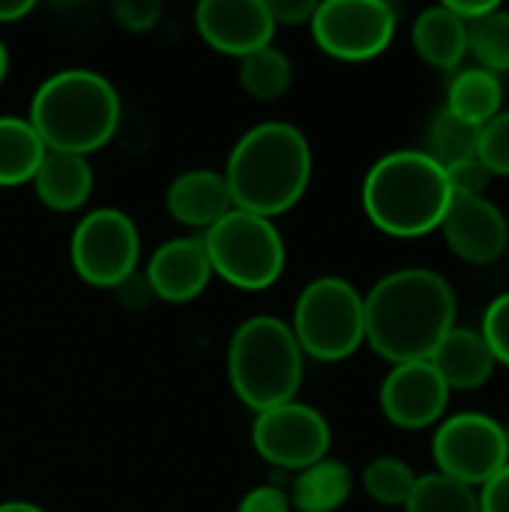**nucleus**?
<instances>
[{
  "label": "nucleus",
  "mask_w": 509,
  "mask_h": 512,
  "mask_svg": "<svg viewBox=\"0 0 509 512\" xmlns=\"http://www.w3.org/2000/svg\"><path fill=\"white\" fill-rule=\"evenodd\" d=\"M366 342L390 366L429 360L456 327L453 285L426 267L387 273L363 297Z\"/></svg>",
  "instance_id": "obj_1"
},
{
  "label": "nucleus",
  "mask_w": 509,
  "mask_h": 512,
  "mask_svg": "<svg viewBox=\"0 0 509 512\" xmlns=\"http://www.w3.org/2000/svg\"><path fill=\"white\" fill-rule=\"evenodd\" d=\"M222 177L237 210L273 219L306 195L312 180V147L297 126L267 120L243 132Z\"/></svg>",
  "instance_id": "obj_2"
},
{
  "label": "nucleus",
  "mask_w": 509,
  "mask_h": 512,
  "mask_svg": "<svg viewBox=\"0 0 509 512\" xmlns=\"http://www.w3.org/2000/svg\"><path fill=\"white\" fill-rule=\"evenodd\" d=\"M120 93L93 69H60L39 84L30 102V126L45 150L90 156L120 126Z\"/></svg>",
  "instance_id": "obj_3"
},
{
  "label": "nucleus",
  "mask_w": 509,
  "mask_h": 512,
  "mask_svg": "<svg viewBox=\"0 0 509 512\" xmlns=\"http://www.w3.org/2000/svg\"><path fill=\"white\" fill-rule=\"evenodd\" d=\"M453 192L447 171L426 150H396L381 156L363 180V210L390 237H423L441 228Z\"/></svg>",
  "instance_id": "obj_4"
},
{
  "label": "nucleus",
  "mask_w": 509,
  "mask_h": 512,
  "mask_svg": "<svg viewBox=\"0 0 509 512\" xmlns=\"http://www.w3.org/2000/svg\"><path fill=\"white\" fill-rule=\"evenodd\" d=\"M228 381L255 414L294 402L303 384V351L291 324L276 315L243 321L228 345Z\"/></svg>",
  "instance_id": "obj_5"
},
{
  "label": "nucleus",
  "mask_w": 509,
  "mask_h": 512,
  "mask_svg": "<svg viewBox=\"0 0 509 512\" xmlns=\"http://www.w3.org/2000/svg\"><path fill=\"white\" fill-rule=\"evenodd\" d=\"M291 330L303 357L342 363L366 342L363 294L348 279L321 276L300 291Z\"/></svg>",
  "instance_id": "obj_6"
},
{
  "label": "nucleus",
  "mask_w": 509,
  "mask_h": 512,
  "mask_svg": "<svg viewBox=\"0 0 509 512\" xmlns=\"http://www.w3.org/2000/svg\"><path fill=\"white\" fill-rule=\"evenodd\" d=\"M201 240L213 273L240 291H267L285 270V240L273 219L234 207Z\"/></svg>",
  "instance_id": "obj_7"
},
{
  "label": "nucleus",
  "mask_w": 509,
  "mask_h": 512,
  "mask_svg": "<svg viewBox=\"0 0 509 512\" xmlns=\"http://www.w3.org/2000/svg\"><path fill=\"white\" fill-rule=\"evenodd\" d=\"M141 237L129 213L99 207L78 219L69 240V261L81 282L114 291L123 279L138 273Z\"/></svg>",
  "instance_id": "obj_8"
},
{
  "label": "nucleus",
  "mask_w": 509,
  "mask_h": 512,
  "mask_svg": "<svg viewBox=\"0 0 509 512\" xmlns=\"http://www.w3.org/2000/svg\"><path fill=\"white\" fill-rule=\"evenodd\" d=\"M396 21L399 12L387 0H324L318 3L309 30L324 54L360 63L390 48Z\"/></svg>",
  "instance_id": "obj_9"
},
{
  "label": "nucleus",
  "mask_w": 509,
  "mask_h": 512,
  "mask_svg": "<svg viewBox=\"0 0 509 512\" xmlns=\"http://www.w3.org/2000/svg\"><path fill=\"white\" fill-rule=\"evenodd\" d=\"M432 456L438 474L480 489L509 465L507 432L498 420L486 414H453L438 426Z\"/></svg>",
  "instance_id": "obj_10"
},
{
  "label": "nucleus",
  "mask_w": 509,
  "mask_h": 512,
  "mask_svg": "<svg viewBox=\"0 0 509 512\" xmlns=\"http://www.w3.org/2000/svg\"><path fill=\"white\" fill-rule=\"evenodd\" d=\"M333 444L330 423L324 414L303 402H285L270 411L255 414L252 447L255 453L282 471H306L315 462L327 459Z\"/></svg>",
  "instance_id": "obj_11"
},
{
  "label": "nucleus",
  "mask_w": 509,
  "mask_h": 512,
  "mask_svg": "<svg viewBox=\"0 0 509 512\" xmlns=\"http://www.w3.org/2000/svg\"><path fill=\"white\" fill-rule=\"evenodd\" d=\"M450 405V387L432 369L429 360L399 363L381 384V411L384 417L408 432L435 426Z\"/></svg>",
  "instance_id": "obj_12"
},
{
  "label": "nucleus",
  "mask_w": 509,
  "mask_h": 512,
  "mask_svg": "<svg viewBox=\"0 0 509 512\" xmlns=\"http://www.w3.org/2000/svg\"><path fill=\"white\" fill-rule=\"evenodd\" d=\"M195 27L213 51L237 60L267 48L276 33L267 0H201L195 6Z\"/></svg>",
  "instance_id": "obj_13"
},
{
  "label": "nucleus",
  "mask_w": 509,
  "mask_h": 512,
  "mask_svg": "<svg viewBox=\"0 0 509 512\" xmlns=\"http://www.w3.org/2000/svg\"><path fill=\"white\" fill-rule=\"evenodd\" d=\"M441 234L456 258L474 267L495 264L509 246L507 216L495 201L483 198H453Z\"/></svg>",
  "instance_id": "obj_14"
},
{
  "label": "nucleus",
  "mask_w": 509,
  "mask_h": 512,
  "mask_svg": "<svg viewBox=\"0 0 509 512\" xmlns=\"http://www.w3.org/2000/svg\"><path fill=\"white\" fill-rule=\"evenodd\" d=\"M150 291L162 303H189L213 279V267L201 237L165 240L147 261L144 273Z\"/></svg>",
  "instance_id": "obj_15"
},
{
  "label": "nucleus",
  "mask_w": 509,
  "mask_h": 512,
  "mask_svg": "<svg viewBox=\"0 0 509 512\" xmlns=\"http://www.w3.org/2000/svg\"><path fill=\"white\" fill-rule=\"evenodd\" d=\"M165 207L180 225L207 231L234 210V201L222 171L192 168L171 180L165 192Z\"/></svg>",
  "instance_id": "obj_16"
},
{
  "label": "nucleus",
  "mask_w": 509,
  "mask_h": 512,
  "mask_svg": "<svg viewBox=\"0 0 509 512\" xmlns=\"http://www.w3.org/2000/svg\"><path fill=\"white\" fill-rule=\"evenodd\" d=\"M429 363L441 375V381L450 387V393L453 390H480L483 384H489V378L498 366L483 333L471 330V327H453L441 339V345L435 348Z\"/></svg>",
  "instance_id": "obj_17"
},
{
  "label": "nucleus",
  "mask_w": 509,
  "mask_h": 512,
  "mask_svg": "<svg viewBox=\"0 0 509 512\" xmlns=\"http://www.w3.org/2000/svg\"><path fill=\"white\" fill-rule=\"evenodd\" d=\"M33 189L39 201L54 210V213H75L90 201L93 192V168L87 156L78 153H60V150H45L36 174H33Z\"/></svg>",
  "instance_id": "obj_18"
},
{
  "label": "nucleus",
  "mask_w": 509,
  "mask_h": 512,
  "mask_svg": "<svg viewBox=\"0 0 509 512\" xmlns=\"http://www.w3.org/2000/svg\"><path fill=\"white\" fill-rule=\"evenodd\" d=\"M414 51L435 69L453 72L468 57V24L459 21L444 3L429 6L411 27Z\"/></svg>",
  "instance_id": "obj_19"
},
{
  "label": "nucleus",
  "mask_w": 509,
  "mask_h": 512,
  "mask_svg": "<svg viewBox=\"0 0 509 512\" xmlns=\"http://www.w3.org/2000/svg\"><path fill=\"white\" fill-rule=\"evenodd\" d=\"M354 492V474L339 459H321L312 468L300 471L291 483V510L336 512L348 504Z\"/></svg>",
  "instance_id": "obj_20"
},
{
  "label": "nucleus",
  "mask_w": 509,
  "mask_h": 512,
  "mask_svg": "<svg viewBox=\"0 0 509 512\" xmlns=\"http://www.w3.org/2000/svg\"><path fill=\"white\" fill-rule=\"evenodd\" d=\"M504 105V84L495 72L471 66V69H459L447 87V111H453L456 117L474 123V126H486L492 117L501 114Z\"/></svg>",
  "instance_id": "obj_21"
},
{
  "label": "nucleus",
  "mask_w": 509,
  "mask_h": 512,
  "mask_svg": "<svg viewBox=\"0 0 509 512\" xmlns=\"http://www.w3.org/2000/svg\"><path fill=\"white\" fill-rule=\"evenodd\" d=\"M42 156H45V144L30 126V120L3 114L0 117V186L30 183Z\"/></svg>",
  "instance_id": "obj_22"
},
{
  "label": "nucleus",
  "mask_w": 509,
  "mask_h": 512,
  "mask_svg": "<svg viewBox=\"0 0 509 512\" xmlns=\"http://www.w3.org/2000/svg\"><path fill=\"white\" fill-rule=\"evenodd\" d=\"M240 87L258 99V102H273L279 96L288 93L291 81H294V63L285 51L267 45V48H258L252 54H246L240 60Z\"/></svg>",
  "instance_id": "obj_23"
},
{
  "label": "nucleus",
  "mask_w": 509,
  "mask_h": 512,
  "mask_svg": "<svg viewBox=\"0 0 509 512\" xmlns=\"http://www.w3.org/2000/svg\"><path fill=\"white\" fill-rule=\"evenodd\" d=\"M477 147H480V126L456 117L453 111L441 108L432 123H429V156L441 165V168H453L459 162L477 159Z\"/></svg>",
  "instance_id": "obj_24"
},
{
  "label": "nucleus",
  "mask_w": 509,
  "mask_h": 512,
  "mask_svg": "<svg viewBox=\"0 0 509 512\" xmlns=\"http://www.w3.org/2000/svg\"><path fill=\"white\" fill-rule=\"evenodd\" d=\"M405 512H480V498L477 489L435 471L417 477Z\"/></svg>",
  "instance_id": "obj_25"
},
{
  "label": "nucleus",
  "mask_w": 509,
  "mask_h": 512,
  "mask_svg": "<svg viewBox=\"0 0 509 512\" xmlns=\"http://www.w3.org/2000/svg\"><path fill=\"white\" fill-rule=\"evenodd\" d=\"M417 474L396 456H378L363 471V489L381 507H405L414 492Z\"/></svg>",
  "instance_id": "obj_26"
},
{
  "label": "nucleus",
  "mask_w": 509,
  "mask_h": 512,
  "mask_svg": "<svg viewBox=\"0 0 509 512\" xmlns=\"http://www.w3.org/2000/svg\"><path fill=\"white\" fill-rule=\"evenodd\" d=\"M468 51L477 57L480 69L509 72V12L492 9L480 21L468 24Z\"/></svg>",
  "instance_id": "obj_27"
},
{
  "label": "nucleus",
  "mask_w": 509,
  "mask_h": 512,
  "mask_svg": "<svg viewBox=\"0 0 509 512\" xmlns=\"http://www.w3.org/2000/svg\"><path fill=\"white\" fill-rule=\"evenodd\" d=\"M477 159L492 177H509V111H501L486 126H480Z\"/></svg>",
  "instance_id": "obj_28"
},
{
  "label": "nucleus",
  "mask_w": 509,
  "mask_h": 512,
  "mask_svg": "<svg viewBox=\"0 0 509 512\" xmlns=\"http://www.w3.org/2000/svg\"><path fill=\"white\" fill-rule=\"evenodd\" d=\"M480 333H483L495 363L509 366V291L489 303Z\"/></svg>",
  "instance_id": "obj_29"
},
{
  "label": "nucleus",
  "mask_w": 509,
  "mask_h": 512,
  "mask_svg": "<svg viewBox=\"0 0 509 512\" xmlns=\"http://www.w3.org/2000/svg\"><path fill=\"white\" fill-rule=\"evenodd\" d=\"M444 171H447V183H450L453 198H483V192L495 180L480 159H468V162H459V165L444 168Z\"/></svg>",
  "instance_id": "obj_30"
},
{
  "label": "nucleus",
  "mask_w": 509,
  "mask_h": 512,
  "mask_svg": "<svg viewBox=\"0 0 509 512\" xmlns=\"http://www.w3.org/2000/svg\"><path fill=\"white\" fill-rule=\"evenodd\" d=\"M114 12V21L129 30V33H147L159 24V15H162V3L156 0H117L111 6Z\"/></svg>",
  "instance_id": "obj_31"
},
{
  "label": "nucleus",
  "mask_w": 509,
  "mask_h": 512,
  "mask_svg": "<svg viewBox=\"0 0 509 512\" xmlns=\"http://www.w3.org/2000/svg\"><path fill=\"white\" fill-rule=\"evenodd\" d=\"M237 512H291V498L279 486H258L240 498Z\"/></svg>",
  "instance_id": "obj_32"
},
{
  "label": "nucleus",
  "mask_w": 509,
  "mask_h": 512,
  "mask_svg": "<svg viewBox=\"0 0 509 512\" xmlns=\"http://www.w3.org/2000/svg\"><path fill=\"white\" fill-rule=\"evenodd\" d=\"M267 9H270L276 27H279V24H285V27H300V24H309V21H312L318 3H315V0H267Z\"/></svg>",
  "instance_id": "obj_33"
},
{
  "label": "nucleus",
  "mask_w": 509,
  "mask_h": 512,
  "mask_svg": "<svg viewBox=\"0 0 509 512\" xmlns=\"http://www.w3.org/2000/svg\"><path fill=\"white\" fill-rule=\"evenodd\" d=\"M114 294H117L120 306L129 309V312H144V309L156 300L153 291H150V285H147V279H144L141 273H132L129 279H123V282L114 288Z\"/></svg>",
  "instance_id": "obj_34"
},
{
  "label": "nucleus",
  "mask_w": 509,
  "mask_h": 512,
  "mask_svg": "<svg viewBox=\"0 0 509 512\" xmlns=\"http://www.w3.org/2000/svg\"><path fill=\"white\" fill-rule=\"evenodd\" d=\"M477 498L480 512H509V465L501 468L486 486H480Z\"/></svg>",
  "instance_id": "obj_35"
},
{
  "label": "nucleus",
  "mask_w": 509,
  "mask_h": 512,
  "mask_svg": "<svg viewBox=\"0 0 509 512\" xmlns=\"http://www.w3.org/2000/svg\"><path fill=\"white\" fill-rule=\"evenodd\" d=\"M459 21H465V24H474V21H480L483 15H489L492 9H498V0H483V3H465V0H447L444 3Z\"/></svg>",
  "instance_id": "obj_36"
},
{
  "label": "nucleus",
  "mask_w": 509,
  "mask_h": 512,
  "mask_svg": "<svg viewBox=\"0 0 509 512\" xmlns=\"http://www.w3.org/2000/svg\"><path fill=\"white\" fill-rule=\"evenodd\" d=\"M33 12L30 0H0V24H15Z\"/></svg>",
  "instance_id": "obj_37"
},
{
  "label": "nucleus",
  "mask_w": 509,
  "mask_h": 512,
  "mask_svg": "<svg viewBox=\"0 0 509 512\" xmlns=\"http://www.w3.org/2000/svg\"><path fill=\"white\" fill-rule=\"evenodd\" d=\"M0 512H45L39 504H30V501H3Z\"/></svg>",
  "instance_id": "obj_38"
},
{
  "label": "nucleus",
  "mask_w": 509,
  "mask_h": 512,
  "mask_svg": "<svg viewBox=\"0 0 509 512\" xmlns=\"http://www.w3.org/2000/svg\"><path fill=\"white\" fill-rule=\"evenodd\" d=\"M6 75H9V51H6V45L0 42V84H3Z\"/></svg>",
  "instance_id": "obj_39"
},
{
  "label": "nucleus",
  "mask_w": 509,
  "mask_h": 512,
  "mask_svg": "<svg viewBox=\"0 0 509 512\" xmlns=\"http://www.w3.org/2000/svg\"><path fill=\"white\" fill-rule=\"evenodd\" d=\"M504 432H507V444H509V423H507V426H504Z\"/></svg>",
  "instance_id": "obj_40"
}]
</instances>
